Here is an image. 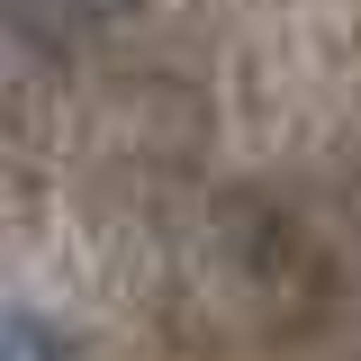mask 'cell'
Masks as SVG:
<instances>
[{
  "instance_id": "obj_1",
  "label": "cell",
  "mask_w": 361,
  "mask_h": 361,
  "mask_svg": "<svg viewBox=\"0 0 361 361\" xmlns=\"http://www.w3.org/2000/svg\"><path fill=\"white\" fill-rule=\"evenodd\" d=\"M0 361H54V334L27 307H0Z\"/></svg>"
}]
</instances>
